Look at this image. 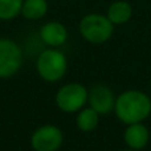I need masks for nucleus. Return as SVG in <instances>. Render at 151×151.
<instances>
[{
  "instance_id": "f257e3e1",
  "label": "nucleus",
  "mask_w": 151,
  "mask_h": 151,
  "mask_svg": "<svg viewBox=\"0 0 151 151\" xmlns=\"http://www.w3.org/2000/svg\"><path fill=\"white\" fill-rule=\"evenodd\" d=\"M114 111L126 125L139 123L151 113V99L141 90H126L115 98Z\"/></svg>"
},
{
  "instance_id": "f03ea898",
  "label": "nucleus",
  "mask_w": 151,
  "mask_h": 151,
  "mask_svg": "<svg viewBox=\"0 0 151 151\" xmlns=\"http://www.w3.org/2000/svg\"><path fill=\"white\" fill-rule=\"evenodd\" d=\"M36 70L41 80L47 82H58L68 70L66 56L58 48H48L37 57Z\"/></svg>"
},
{
  "instance_id": "7ed1b4c3",
  "label": "nucleus",
  "mask_w": 151,
  "mask_h": 151,
  "mask_svg": "<svg viewBox=\"0 0 151 151\" xmlns=\"http://www.w3.org/2000/svg\"><path fill=\"white\" fill-rule=\"evenodd\" d=\"M80 33L90 44H104L114 32V24L107 19V16L99 13L85 15L80 21Z\"/></svg>"
},
{
  "instance_id": "20e7f679",
  "label": "nucleus",
  "mask_w": 151,
  "mask_h": 151,
  "mask_svg": "<svg viewBox=\"0 0 151 151\" xmlns=\"http://www.w3.org/2000/svg\"><path fill=\"white\" fill-rule=\"evenodd\" d=\"M89 90L78 82H69L63 85L55 96L57 107L64 113L73 114L78 113L88 104Z\"/></svg>"
},
{
  "instance_id": "39448f33",
  "label": "nucleus",
  "mask_w": 151,
  "mask_h": 151,
  "mask_svg": "<svg viewBox=\"0 0 151 151\" xmlns=\"http://www.w3.org/2000/svg\"><path fill=\"white\" fill-rule=\"evenodd\" d=\"M23 52L16 41L0 37V78L13 77L21 68Z\"/></svg>"
},
{
  "instance_id": "423d86ee",
  "label": "nucleus",
  "mask_w": 151,
  "mask_h": 151,
  "mask_svg": "<svg viewBox=\"0 0 151 151\" xmlns=\"http://www.w3.org/2000/svg\"><path fill=\"white\" fill-rule=\"evenodd\" d=\"M64 143V134L56 125H42L31 135V146L35 151H57Z\"/></svg>"
},
{
  "instance_id": "0eeeda50",
  "label": "nucleus",
  "mask_w": 151,
  "mask_h": 151,
  "mask_svg": "<svg viewBox=\"0 0 151 151\" xmlns=\"http://www.w3.org/2000/svg\"><path fill=\"white\" fill-rule=\"evenodd\" d=\"M88 104L99 115L109 114L110 111L114 110L115 106L114 93L109 86L104 85V83L93 85L88 94Z\"/></svg>"
},
{
  "instance_id": "6e6552de",
  "label": "nucleus",
  "mask_w": 151,
  "mask_h": 151,
  "mask_svg": "<svg viewBox=\"0 0 151 151\" xmlns=\"http://www.w3.org/2000/svg\"><path fill=\"white\" fill-rule=\"evenodd\" d=\"M40 39L49 48H58L68 40L66 27L60 21H48L40 28Z\"/></svg>"
},
{
  "instance_id": "1a4fd4ad",
  "label": "nucleus",
  "mask_w": 151,
  "mask_h": 151,
  "mask_svg": "<svg viewBox=\"0 0 151 151\" xmlns=\"http://www.w3.org/2000/svg\"><path fill=\"white\" fill-rule=\"evenodd\" d=\"M125 142L131 150H141L149 143L150 133L142 122L139 123H131L125 130Z\"/></svg>"
},
{
  "instance_id": "9d476101",
  "label": "nucleus",
  "mask_w": 151,
  "mask_h": 151,
  "mask_svg": "<svg viewBox=\"0 0 151 151\" xmlns=\"http://www.w3.org/2000/svg\"><path fill=\"white\" fill-rule=\"evenodd\" d=\"M133 15V8L127 1H114L107 8V19L114 25H121L130 20Z\"/></svg>"
},
{
  "instance_id": "9b49d317",
  "label": "nucleus",
  "mask_w": 151,
  "mask_h": 151,
  "mask_svg": "<svg viewBox=\"0 0 151 151\" xmlns=\"http://www.w3.org/2000/svg\"><path fill=\"white\" fill-rule=\"evenodd\" d=\"M48 12L47 0H24L21 7V16L27 20H40Z\"/></svg>"
},
{
  "instance_id": "f8f14e48",
  "label": "nucleus",
  "mask_w": 151,
  "mask_h": 151,
  "mask_svg": "<svg viewBox=\"0 0 151 151\" xmlns=\"http://www.w3.org/2000/svg\"><path fill=\"white\" fill-rule=\"evenodd\" d=\"M99 122V114L94 109L89 107H83L77 113L76 117V125L83 133H90L98 126Z\"/></svg>"
},
{
  "instance_id": "ddd939ff",
  "label": "nucleus",
  "mask_w": 151,
  "mask_h": 151,
  "mask_svg": "<svg viewBox=\"0 0 151 151\" xmlns=\"http://www.w3.org/2000/svg\"><path fill=\"white\" fill-rule=\"evenodd\" d=\"M24 0H0V20L9 21L21 15Z\"/></svg>"
},
{
  "instance_id": "4468645a",
  "label": "nucleus",
  "mask_w": 151,
  "mask_h": 151,
  "mask_svg": "<svg viewBox=\"0 0 151 151\" xmlns=\"http://www.w3.org/2000/svg\"><path fill=\"white\" fill-rule=\"evenodd\" d=\"M125 151H135V150H131V149H130V150H125Z\"/></svg>"
}]
</instances>
